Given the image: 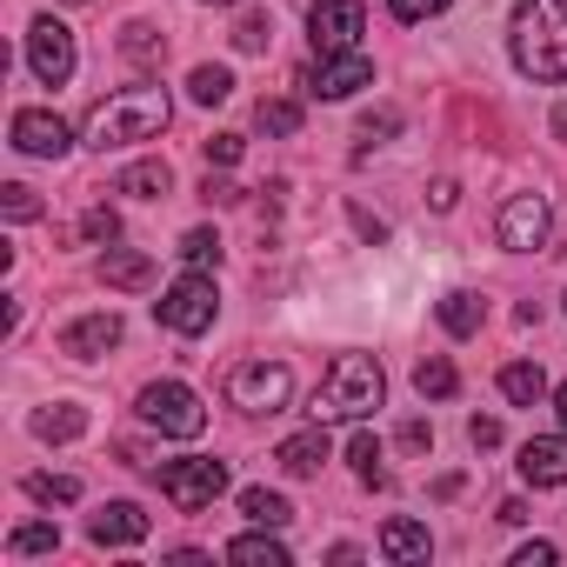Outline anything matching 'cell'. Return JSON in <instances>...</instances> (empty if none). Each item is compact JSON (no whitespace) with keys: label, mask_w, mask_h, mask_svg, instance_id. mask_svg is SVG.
I'll list each match as a JSON object with an SVG mask.
<instances>
[{"label":"cell","mask_w":567,"mask_h":567,"mask_svg":"<svg viewBox=\"0 0 567 567\" xmlns=\"http://www.w3.org/2000/svg\"><path fill=\"white\" fill-rule=\"evenodd\" d=\"M514 68L527 81H567V0H520L514 8Z\"/></svg>","instance_id":"obj_1"},{"label":"cell","mask_w":567,"mask_h":567,"mask_svg":"<svg viewBox=\"0 0 567 567\" xmlns=\"http://www.w3.org/2000/svg\"><path fill=\"white\" fill-rule=\"evenodd\" d=\"M174 121V101H167V87H121V94H107L94 114H87V147H134V141H154L161 127Z\"/></svg>","instance_id":"obj_2"},{"label":"cell","mask_w":567,"mask_h":567,"mask_svg":"<svg viewBox=\"0 0 567 567\" xmlns=\"http://www.w3.org/2000/svg\"><path fill=\"white\" fill-rule=\"evenodd\" d=\"M388 394V374L374 354H334L315 388V421H368Z\"/></svg>","instance_id":"obj_3"},{"label":"cell","mask_w":567,"mask_h":567,"mask_svg":"<svg viewBox=\"0 0 567 567\" xmlns=\"http://www.w3.org/2000/svg\"><path fill=\"white\" fill-rule=\"evenodd\" d=\"M141 421H147L154 434H174V441L207 434V408H200V394L181 388V381H154V388H141Z\"/></svg>","instance_id":"obj_4"},{"label":"cell","mask_w":567,"mask_h":567,"mask_svg":"<svg viewBox=\"0 0 567 567\" xmlns=\"http://www.w3.org/2000/svg\"><path fill=\"white\" fill-rule=\"evenodd\" d=\"M154 315H161L167 334H207L214 315H220V295H214V280H207V274H181L174 288L154 301Z\"/></svg>","instance_id":"obj_5"},{"label":"cell","mask_w":567,"mask_h":567,"mask_svg":"<svg viewBox=\"0 0 567 567\" xmlns=\"http://www.w3.org/2000/svg\"><path fill=\"white\" fill-rule=\"evenodd\" d=\"M154 481H161V494L181 507V514H200V507H214L220 501V487H227V467L220 461H161L154 467Z\"/></svg>","instance_id":"obj_6"},{"label":"cell","mask_w":567,"mask_h":567,"mask_svg":"<svg viewBox=\"0 0 567 567\" xmlns=\"http://www.w3.org/2000/svg\"><path fill=\"white\" fill-rule=\"evenodd\" d=\"M288 394H295V374L280 368V361H247L227 381V401L247 408V414H280V408H288Z\"/></svg>","instance_id":"obj_7"},{"label":"cell","mask_w":567,"mask_h":567,"mask_svg":"<svg viewBox=\"0 0 567 567\" xmlns=\"http://www.w3.org/2000/svg\"><path fill=\"white\" fill-rule=\"evenodd\" d=\"M28 68H34L41 87H68V81H74V34H68L54 14L28 28Z\"/></svg>","instance_id":"obj_8"},{"label":"cell","mask_w":567,"mask_h":567,"mask_svg":"<svg viewBox=\"0 0 567 567\" xmlns=\"http://www.w3.org/2000/svg\"><path fill=\"white\" fill-rule=\"evenodd\" d=\"M361 87H374V61H368L361 48L321 54L315 74H308V94H315V101H348V94H361Z\"/></svg>","instance_id":"obj_9"},{"label":"cell","mask_w":567,"mask_h":567,"mask_svg":"<svg viewBox=\"0 0 567 567\" xmlns=\"http://www.w3.org/2000/svg\"><path fill=\"white\" fill-rule=\"evenodd\" d=\"M547 227H554V214H547L540 194H507V207H501V220H494L501 247H514V254H534V247L547 240Z\"/></svg>","instance_id":"obj_10"},{"label":"cell","mask_w":567,"mask_h":567,"mask_svg":"<svg viewBox=\"0 0 567 567\" xmlns=\"http://www.w3.org/2000/svg\"><path fill=\"white\" fill-rule=\"evenodd\" d=\"M308 28H315V54H348V48H361L368 8L361 0H321V8L308 14Z\"/></svg>","instance_id":"obj_11"},{"label":"cell","mask_w":567,"mask_h":567,"mask_svg":"<svg viewBox=\"0 0 567 567\" xmlns=\"http://www.w3.org/2000/svg\"><path fill=\"white\" fill-rule=\"evenodd\" d=\"M14 147H21V154H34V161H61L74 141H68V121H61V114L21 107V114H14Z\"/></svg>","instance_id":"obj_12"},{"label":"cell","mask_w":567,"mask_h":567,"mask_svg":"<svg viewBox=\"0 0 567 567\" xmlns=\"http://www.w3.org/2000/svg\"><path fill=\"white\" fill-rule=\"evenodd\" d=\"M107 348H121V315H81L74 328H61V354L74 361H101Z\"/></svg>","instance_id":"obj_13"},{"label":"cell","mask_w":567,"mask_h":567,"mask_svg":"<svg viewBox=\"0 0 567 567\" xmlns=\"http://www.w3.org/2000/svg\"><path fill=\"white\" fill-rule=\"evenodd\" d=\"M147 527H154V520H147L134 501H107V507L87 520V534H94L101 547H134V540H147Z\"/></svg>","instance_id":"obj_14"},{"label":"cell","mask_w":567,"mask_h":567,"mask_svg":"<svg viewBox=\"0 0 567 567\" xmlns=\"http://www.w3.org/2000/svg\"><path fill=\"white\" fill-rule=\"evenodd\" d=\"M520 481H534V487H567V434L527 441V447H520Z\"/></svg>","instance_id":"obj_15"},{"label":"cell","mask_w":567,"mask_h":567,"mask_svg":"<svg viewBox=\"0 0 567 567\" xmlns=\"http://www.w3.org/2000/svg\"><path fill=\"white\" fill-rule=\"evenodd\" d=\"M101 280H107V288L141 295V288H154V260H147L141 247H107V254H101Z\"/></svg>","instance_id":"obj_16"},{"label":"cell","mask_w":567,"mask_h":567,"mask_svg":"<svg viewBox=\"0 0 567 567\" xmlns=\"http://www.w3.org/2000/svg\"><path fill=\"white\" fill-rule=\"evenodd\" d=\"M381 554H388V560H427V554H434V540H427V527H421V520H401V514H394V520L381 527Z\"/></svg>","instance_id":"obj_17"},{"label":"cell","mask_w":567,"mask_h":567,"mask_svg":"<svg viewBox=\"0 0 567 567\" xmlns=\"http://www.w3.org/2000/svg\"><path fill=\"white\" fill-rule=\"evenodd\" d=\"M288 474H321V461H328V434H321V421L308 427V434H295V441H280V454H274Z\"/></svg>","instance_id":"obj_18"},{"label":"cell","mask_w":567,"mask_h":567,"mask_svg":"<svg viewBox=\"0 0 567 567\" xmlns=\"http://www.w3.org/2000/svg\"><path fill=\"white\" fill-rule=\"evenodd\" d=\"M227 560H240V567H288V547H280L274 527H267V534H240V540H227Z\"/></svg>","instance_id":"obj_19"},{"label":"cell","mask_w":567,"mask_h":567,"mask_svg":"<svg viewBox=\"0 0 567 567\" xmlns=\"http://www.w3.org/2000/svg\"><path fill=\"white\" fill-rule=\"evenodd\" d=\"M501 394H507L514 408H534V401L547 394V374H540L534 361H507V368H501Z\"/></svg>","instance_id":"obj_20"},{"label":"cell","mask_w":567,"mask_h":567,"mask_svg":"<svg viewBox=\"0 0 567 567\" xmlns=\"http://www.w3.org/2000/svg\"><path fill=\"white\" fill-rule=\"evenodd\" d=\"M167 187H174V167L167 161H141V167L121 174V194H134V200H161Z\"/></svg>","instance_id":"obj_21"},{"label":"cell","mask_w":567,"mask_h":567,"mask_svg":"<svg viewBox=\"0 0 567 567\" xmlns=\"http://www.w3.org/2000/svg\"><path fill=\"white\" fill-rule=\"evenodd\" d=\"M481 321H487L481 295H447V301H441V328H447V334L467 341V334H481Z\"/></svg>","instance_id":"obj_22"},{"label":"cell","mask_w":567,"mask_h":567,"mask_svg":"<svg viewBox=\"0 0 567 567\" xmlns=\"http://www.w3.org/2000/svg\"><path fill=\"white\" fill-rule=\"evenodd\" d=\"M34 434L41 441H74V434H87V408H68V401L61 408H41L34 414Z\"/></svg>","instance_id":"obj_23"},{"label":"cell","mask_w":567,"mask_h":567,"mask_svg":"<svg viewBox=\"0 0 567 567\" xmlns=\"http://www.w3.org/2000/svg\"><path fill=\"white\" fill-rule=\"evenodd\" d=\"M240 514H247L254 527H288V520H295V507L280 501V494H267V487H247V494H240Z\"/></svg>","instance_id":"obj_24"},{"label":"cell","mask_w":567,"mask_h":567,"mask_svg":"<svg viewBox=\"0 0 567 567\" xmlns=\"http://www.w3.org/2000/svg\"><path fill=\"white\" fill-rule=\"evenodd\" d=\"M121 54H127L134 68H161V61H167V34H154V28H127V34H121Z\"/></svg>","instance_id":"obj_25"},{"label":"cell","mask_w":567,"mask_h":567,"mask_svg":"<svg viewBox=\"0 0 567 567\" xmlns=\"http://www.w3.org/2000/svg\"><path fill=\"white\" fill-rule=\"evenodd\" d=\"M414 388H421L427 401H447V394L461 388V374H454V361H441V354H427V361L414 368Z\"/></svg>","instance_id":"obj_26"},{"label":"cell","mask_w":567,"mask_h":567,"mask_svg":"<svg viewBox=\"0 0 567 567\" xmlns=\"http://www.w3.org/2000/svg\"><path fill=\"white\" fill-rule=\"evenodd\" d=\"M348 461H354V474H361L368 487H388V467H381V441H374L368 427H361V434L348 441Z\"/></svg>","instance_id":"obj_27"},{"label":"cell","mask_w":567,"mask_h":567,"mask_svg":"<svg viewBox=\"0 0 567 567\" xmlns=\"http://www.w3.org/2000/svg\"><path fill=\"white\" fill-rule=\"evenodd\" d=\"M54 547H61V527H48V520H28V527L8 534V554H14V560H28V554H54Z\"/></svg>","instance_id":"obj_28"},{"label":"cell","mask_w":567,"mask_h":567,"mask_svg":"<svg viewBox=\"0 0 567 567\" xmlns=\"http://www.w3.org/2000/svg\"><path fill=\"white\" fill-rule=\"evenodd\" d=\"M187 94H194L200 107H220V101L234 94V74H227V68H194V74H187Z\"/></svg>","instance_id":"obj_29"},{"label":"cell","mask_w":567,"mask_h":567,"mask_svg":"<svg viewBox=\"0 0 567 567\" xmlns=\"http://www.w3.org/2000/svg\"><path fill=\"white\" fill-rule=\"evenodd\" d=\"M28 494H34L41 507H54V501L68 507V501H81V481H74V474H28Z\"/></svg>","instance_id":"obj_30"},{"label":"cell","mask_w":567,"mask_h":567,"mask_svg":"<svg viewBox=\"0 0 567 567\" xmlns=\"http://www.w3.org/2000/svg\"><path fill=\"white\" fill-rule=\"evenodd\" d=\"M181 260H187V267H220V234H214V227H194V234L181 240Z\"/></svg>","instance_id":"obj_31"},{"label":"cell","mask_w":567,"mask_h":567,"mask_svg":"<svg viewBox=\"0 0 567 567\" xmlns=\"http://www.w3.org/2000/svg\"><path fill=\"white\" fill-rule=\"evenodd\" d=\"M267 41H274V21H267V14H240L234 48H240V54H267Z\"/></svg>","instance_id":"obj_32"},{"label":"cell","mask_w":567,"mask_h":567,"mask_svg":"<svg viewBox=\"0 0 567 567\" xmlns=\"http://www.w3.org/2000/svg\"><path fill=\"white\" fill-rule=\"evenodd\" d=\"M260 127L267 134H301V107L295 101H260Z\"/></svg>","instance_id":"obj_33"},{"label":"cell","mask_w":567,"mask_h":567,"mask_svg":"<svg viewBox=\"0 0 567 567\" xmlns=\"http://www.w3.org/2000/svg\"><path fill=\"white\" fill-rule=\"evenodd\" d=\"M0 207H8V220H34V214H41L34 187H21V181H14V187H0Z\"/></svg>","instance_id":"obj_34"},{"label":"cell","mask_w":567,"mask_h":567,"mask_svg":"<svg viewBox=\"0 0 567 567\" xmlns=\"http://www.w3.org/2000/svg\"><path fill=\"white\" fill-rule=\"evenodd\" d=\"M388 8H394V21H434V14H447V0H388Z\"/></svg>","instance_id":"obj_35"},{"label":"cell","mask_w":567,"mask_h":567,"mask_svg":"<svg viewBox=\"0 0 567 567\" xmlns=\"http://www.w3.org/2000/svg\"><path fill=\"white\" fill-rule=\"evenodd\" d=\"M81 234H87V240H114V234H121V214H114V207H87Z\"/></svg>","instance_id":"obj_36"},{"label":"cell","mask_w":567,"mask_h":567,"mask_svg":"<svg viewBox=\"0 0 567 567\" xmlns=\"http://www.w3.org/2000/svg\"><path fill=\"white\" fill-rule=\"evenodd\" d=\"M200 147H207L214 167H234V161H240V134H214V141H200Z\"/></svg>","instance_id":"obj_37"},{"label":"cell","mask_w":567,"mask_h":567,"mask_svg":"<svg viewBox=\"0 0 567 567\" xmlns=\"http://www.w3.org/2000/svg\"><path fill=\"white\" fill-rule=\"evenodd\" d=\"M200 200H214V207H234V200H240V187H234V181H214V174H207Z\"/></svg>","instance_id":"obj_38"},{"label":"cell","mask_w":567,"mask_h":567,"mask_svg":"<svg viewBox=\"0 0 567 567\" xmlns=\"http://www.w3.org/2000/svg\"><path fill=\"white\" fill-rule=\"evenodd\" d=\"M467 441H474V447H501V421H481V414H474V421H467Z\"/></svg>","instance_id":"obj_39"},{"label":"cell","mask_w":567,"mask_h":567,"mask_svg":"<svg viewBox=\"0 0 567 567\" xmlns=\"http://www.w3.org/2000/svg\"><path fill=\"white\" fill-rule=\"evenodd\" d=\"M394 127H401V114H394V107H381V114H368V121H361V134H368V141H374V134H394Z\"/></svg>","instance_id":"obj_40"},{"label":"cell","mask_w":567,"mask_h":567,"mask_svg":"<svg viewBox=\"0 0 567 567\" xmlns=\"http://www.w3.org/2000/svg\"><path fill=\"white\" fill-rule=\"evenodd\" d=\"M547 560H554V547H547V540H534V547H520V554H514V567H547Z\"/></svg>","instance_id":"obj_41"},{"label":"cell","mask_w":567,"mask_h":567,"mask_svg":"<svg viewBox=\"0 0 567 567\" xmlns=\"http://www.w3.org/2000/svg\"><path fill=\"white\" fill-rule=\"evenodd\" d=\"M354 227H361V234H368V240H388V220H374V214H368V207H354Z\"/></svg>","instance_id":"obj_42"},{"label":"cell","mask_w":567,"mask_h":567,"mask_svg":"<svg viewBox=\"0 0 567 567\" xmlns=\"http://www.w3.org/2000/svg\"><path fill=\"white\" fill-rule=\"evenodd\" d=\"M401 441H408V447H434V434H427V421H408V427H401Z\"/></svg>","instance_id":"obj_43"},{"label":"cell","mask_w":567,"mask_h":567,"mask_svg":"<svg viewBox=\"0 0 567 567\" xmlns=\"http://www.w3.org/2000/svg\"><path fill=\"white\" fill-rule=\"evenodd\" d=\"M554 414H560V427H567V381L554 388Z\"/></svg>","instance_id":"obj_44"},{"label":"cell","mask_w":567,"mask_h":567,"mask_svg":"<svg viewBox=\"0 0 567 567\" xmlns=\"http://www.w3.org/2000/svg\"><path fill=\"white\" fill-rule=\"evenodd\" d=\"M68 8H87V0H68Z\"/></svg>","instance_id":"obj_45"},{"label":"cell","mask_w":567,"mask_h":567,"mask_svg":"<svg viewBox=\"0 0 567 567\" xmlns=\"http://www.w3.org/2000/svg\"><path fill=\"white\" fill-rule=\"evenodd\" d=\"M220 8H227V0H220Z\"/></svg>","instance_id":"obj_46"}]
</instances>
